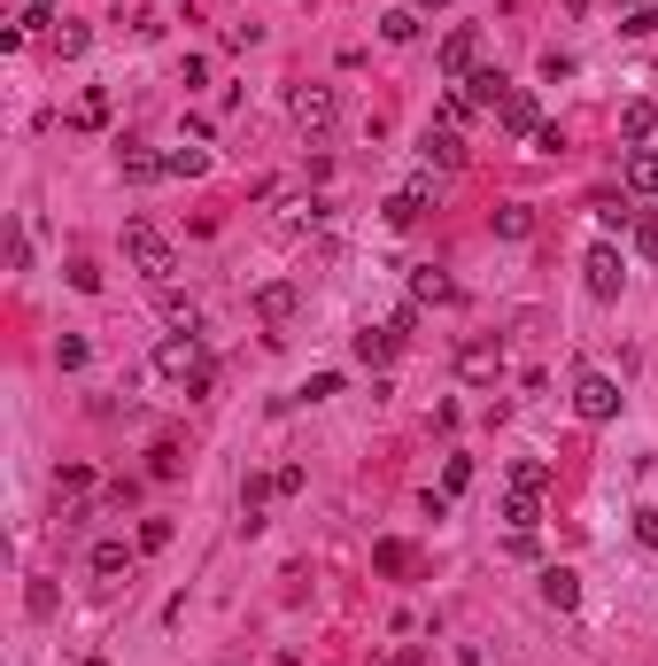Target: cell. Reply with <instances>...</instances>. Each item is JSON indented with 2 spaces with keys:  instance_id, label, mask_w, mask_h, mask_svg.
<instances>
[{
  "instance_id": "2",
  "label": "cell",
  "mask_w": 658,
  "mask_h": 666,
  "mask_svg": "<svg viewBox=\"0 0 658 666\" xmlns=\"http://www.w3.org/2000/svg\"><path fill=\"white\" fill-rule=\"evenodd\" d=\"M124 257H132V272L155 280V287H171V280H179V248L163 240L147 217H124Z\"/></svg>"
},
{
  "instance_id": "46",
  "label": "cell",
  "mask_w": 658,
  "mask_h": 666,
  "mask_svg": "<svg viewBox=\"0 0 658 666\" xmlns=\"http://www.w3.org/2000/svg\"><path fill=\"white\" fill-rule=\"evenodd\" d=\"M627 9H643V0H627Z\"/></svg>"
},
{
  "instance_id": "30",
  "label": "cell",
  "mask_w": 658,
  "mask_h": 666,
  "mask_svg": "<svg viewBox=\"0 0 658 666\" xmlns=\"http://www.w3.org/2000/svg\"><path fill=\"white\" fill-rule=\"evenodd\" d=\"M627 233H635V257H643V264H658V217H643V210H635V225H627Z\"/></svg>"
},
{
  "instance_id": "13",
  "label": "cell",
  "mask_w": 658,
  "mask_h": 666,
  "mask_svg": "<svg viewBox=\"0 0 658 666\" xmlns=\"http://www.w3.org/2000/svg\"><path fill=\"white\" fill-rule=\"evenodd\" d=\"M395 349H403V333H395V325H364V333H357V365H372V372H387Z\"/></svg>"
},
{
  "instance_id": "34",
  "label": "cell",
  "mask_w": 658,
  "mask_h": 666,
  "mask_svg": "<svg viewBox=\"0 0 658 666\" xmlns=\"http://www.w3.org/2000/svg\"><path fill=\"white\" fill-rule=\"evenodd\" d=\"M70 287H77V295H101V264H86V257H70Z\"/></svg>"
},
{
  "instance_id": "10",
  "label": "cell",
  "mask_w": 658,
  "mask_h": 666,
  "mask_svg": "<svg viewBox=\"0 0 658 666\" xmlns=\"http://www.w3.org/2000/svg\"><path fill=\"white\" fill-rule=\"evenodd\" d=\"M497 124H504L512 140H535V132H542V109H535V94H527V86H512V94H504V109H497Z\"/></svg>"
},
{
  "instance_id": "26",
  "label": "cell",
  "mask_w": 658,
  "mask_h": 666,
  "mask_svg": "<svg viewBox=\"0 0 658 666\" xmlns=\"http://www.w3.org/2000/svg\"><path fill=\"white\" fill-rule=\"evenodd\" d=\"M179 465H187L179 442H155V450H147V480H179Z\"/></svg>"
},
{
  "instance_id": "24",
  "label": "cell",
  "mask_w": 658,
  "mask_h": 666,
  "mask_svg": "<svg viewBox=\"0 0 658 666\" xmlns=\"http://www.w3.org/2000/svg\"><path fill=\"white\" fill-rule=\"evenodd\" d=\"M163 171H171V179H202L210 155H202V147H171V155H163Z\"/></svg>"
},
{
  "instance_id": "9",
  "label": "cell",
  "mask_w": 658,
  "mask_h": 666,
  "mask_svg": "<svg viewBox=\"0 0 658 666\" xmlns=\"http://www.w3.org/2000/svg\"><path fill=\"white\" fill-rule=\"evenodd\" d=\"M457 372H465L472 388L504 380V342H465V349H457Z\"/></svg>"
},
{
  "instance_id": "45",
  "label": "cell",
  "mask_w": 658,
  "mask_h": 666,
  "mask_svg": "<svg viewBox=\"0 0 658 666\" xmlns=\"http://www.w3.org/2000/svg\"><path fill=\"white\" fill-rule=\"evenodd\" d=\"M419 9H450V0H419Z\"/></svg>"
},
{
  "instance_id": "5",
  "label": "cell",
  "mask_w": 658,
  "mask_h": 666,
  "mask_svg": "<svg viewBox=\"0 0 658 666\" xmlns=\"http://www.w3.org/2000/svg\"><path fill=\"white\" fill-rule=\"evenodd\" d=\"M620 280H627L620 248H589V257H582V287H589L597 302H620Z\"/></svg>"
},
{
  "instance_id": "15",
  "label": "cell",
  "mask_w": 658,
  "mask_h": 666,
  "mask_svg": "<svg viewBox=\"0 0 658 666\" xmlns=\"http://www.w3.org/2000/svg\"><path fill=\"white\" fill-rule=\"evenodd\" d=\"M256 318L272 325V342H279V325H295V287H287V280H272V287H256Z\"/></svg>"
},
{
  "instance_id": "27",
  "label": "cell",
  "mask_w": 658,
  "mask_h": 666,
  "mask_svg": "<svg viewBox=\"0 0 658 666\" xmlns=\"http://www.w3.org/2000/svg\"><path fill=\"white\" fill-rule=\"evenodd\" d=\"M86 47H94V32H86V24H55V55H62V62H77Z\"/></svg>"
},
{
  "instance_id": "29",
  "label": "cell",
  "mask_w": 658,
  "mask_h": 666,
  "mask_svg": "<svg viewBox=\"0 0 658 666\" xmlns=\"http://www.w3.org/2000/svg\"><path fill=\"white\" fill-rule=\"evenodd\" d=\"M55 496H70V504H77V496H94V465H62Z\"/></svg>"
},
{
  "instance_id": "32",
  "label": "cell",
  "mask_w": 658,
  "mask_h": 666,
  "mask_svg": "<svg viewBox=\"0 0 658 666\" xmlns=\"http://www.w3.org/2000/svg\"><path fill=\"white\" fill-rule=\"evenodd\" d=\"M70 124H86V132H94V124H109V94H86V102L70 109Z\"/></svg>"
},
{
  "instance_id": "28",
  "label": "cell",
  "mask_w": 658,
  "mask_h": 666,
  "mask_svg": "<svg viewBox=\"0 0 658 666\" xmlns=\"http://www.w3.org/2000/svg\"><path fill=\"white\" fill-rule=\"evenodd\" d=\"M86 357H94L86 333H62V342H55V365H62V372H86Z\"/></svg>"
},
{
  "instance_id": "11",
  "label": "cell",
  "mask_w": 658,
  "mask_h": 666,
  "mask_svg": "<svg viewBox=\"0 0 658 666\" xmlns=\"http://www.w3.org/2000/svg\"><path fill=\"white\" fill-rule=\"evenodd\" d=\"M497 520H504L512 535H535V520H542V496H535V488H504V496H497Z\"/></svg>"
},
{
  "instance_id": "12",
  "label": "cell",
  "mask_w": 658,
  "mask_h": 666,
  "mask_svg": "<svg viewBox=\"0 0 658 666\" xmlns=\"http://www.w3.org/2000/svg\"><path fill=\"white\" fill-rule=\"evenodd\" d=\"M272 496H279L272 473H249V480H240V535H256V527H264V504H272Z\"/></svg>"
},
{
  "instance_id": "3",
  "label": "cell",
  "mask_w": 658,
  "mask_h": 666,
  "mask_svg": "<svg viewBox=\"0 0 658 666\" xmlns=\"http://www.w3.org/2000/svg\"><path fill=\"white\" fill-rule=\"evenodd\" d=\"M287 109H295V124L310 132V147H334V117H342L334 86H295V94H287Z\"/></svg>"
},
{
  "instance_id": "6",
  "label": "cell",
  "mask_w": 658,
  "mask_h": 666,
  "mask_svg": "<svg viewBox=\"0 0 658 666\" xmlns=\"http://www.w3.org/2000/svg\"><path fill=\"white\" fill-rule=\"evenodd\" d=\"M434 62H442V78H457V86H465V78L480 70V32H472V24H457V32L442 39V55H434Z\"/></svg>"
},
{
  "instance_id": "4",
  "label": "cell",
  "mask_w": 658,
  "mask_h": 666,
  "mask_svg": "<svg viewBox=\"0 0 658 666\" xmlns=\"http://www.w3.org/2000/svg\"><path fill=\"white\" fill-rule=\"evenodd\" d=\"M573 411H582L589 427L620 419V380H612V372H582V380H573Z\"/></svg>"
},
{
  "instance_id": "43",
  "label": "cell",
  "mask_w": 658,
  "mask_h": 666,
  "mask_svg": "<svg viewBox=\"0 0 658 666\" xmlns=\"http://www.w3.org/2000/svg\"><path fill=\"white\" fill-rule=\"evenodd\" d=\"M24 9H39V16H55V0H24Z\"/></svg>"
},
{
  "instance_id": "7",
  "label": "cell",
  "mask_w": 658,
  "mask_h": 666,
  "mask_svg": "<svg viewBox=\"0 0 658 666\" xmlns=\"http://www.w3.org/2000/svg\"><path fill=\"white\" fill-rule=\"evenodd\" d=\"M132 566H140V543H94L86 550V573L94 581H132Z\"/></svg>"
},
{
  "instance_id": "37",
  "label": "cell",
  "mask_w": 658,
  "mask_h": 666,
  "mask_svg": "<svg viewBox=\"0 0 658 666\" xmlns=\"http://www.w3.org/2000/svg\"><path fill=\"white\" fill-rule=\"evenodd\" d=\"M597 225H605V233H620V225H635V210H627V202H612V194H605V202H597Z\"/></svg>"
},
{
  "instance_id": "38",
  "label": "cell",
  "mask_w": 658,
  "mask_h": 666,
  "mask_svg": "<svg viewBox=\"0 0 658 666\" xmlns=\"http://www.w3.org/2000/svg\"><path fill=\"white\" fill-rule=\"evenodd\" d=\"M457 488H472V457H450L442 465V496H457Z\"/></svg>"
},
{
  "instance_id": "25",
  "label": "cell",
  "mask_w": 658,
  "mask_h": 666,
  "mask_svg": "<svg viewBox=\"0 0 658 666\" xmlns=\"http://www.w3.org/2000/svg\"><path fill=\"white\" fill-rule=\"evenodd\" d=\"M497 233H504V240H527V233H535V210H527V202H504V210H497Z\"/></svg>"
},
{
  "instance_id": "35",
  "label": "cell",
  "mask_w": 658,
  "mask_h": 666,
  "mask_svg": "<svg viewBox=\"0 0 658 666\" xmlns=\"http://www.w3.org/2000/svg\"><path fill=\"white\" fill-rule=\"evenodd\" d=\"M101 504H109V512H132V504H140V480H109Z\"/></svg>"
},
{
  "instance_id": "22",
  "label": "cell",
  "mask_w": 658,
  "mask_h": 666,
  "mask_svg": "<svg viewBox=\"0 0 658 666\" xmlns=\"http://www.w3.org/2000/svg\"><path fill=\"white\" fill-rule=\"evenodd\" d=\"M124 179H132V187H155V179H171V171H163V155H147V147H124Z\"/></svg>"
},
{
  "instance_id": "41",
  "label": "cell",
  "mask_w": 658,
  "mask_h": 666,
  "mask_svg": "<svg viewBox=\"0 0 658 666\" xmlns=\"http://www.w3.org/2000/svg\"><path fill=\"white\" fill-rule=\"evenodd\" d=\"M635 543H643V550H658V504H643V512H635Z\"/></svg>"
},
{
  "instance_id": "8",
  "label": "cell",
  "mask_w": 658,
  "mask_h": 666,
  "mask_svg": "<svg viewBox=\"0 0 658 666\" xmlns=\"http://www.w3.org/2000/svg\"><path fill=\"white\" fill-rule=\"evenodd\" d=\"M427 202H434V179H410V187H395V194H387V225H395V233H410V225L427 217Z\"/></svg>"
},
{
  "instance_id": "18",
  "label": "cell",
  "mask_w": 658,
  "mask_h": 666,
  "mask_svg": "<svg viewBox=\"0 0 658 666\" xmlns=\"http://www.w3.org/2000/svg\"><path fill=\"white\" fill-rule=\"evenodd\" d=\"M465 94H472V109H504L512 86H504V70H472V78H465Z\"/></svg>"
},
{
  "instance_id": "31",
  "label": "cell",
  "mask_w": 658,
  "mask_h": 666,
  "mask_svg": "<svg viewBox=\"0 0 658 666\" xmlns=\"http://www.w3.org/2000/svg\"><path fill=\"white\" fill-rule=\"evenodd\" d=\"M512 488H535V496H550V465H535V457H519V465H512Z\"/></svg>"
},
{
  "instance_id": "39",
  "label": "cell",
  "mask_w": 658,
  "mask_h": 666,
  "mask_svg": "<svg viewBox=\"0 0 658 666\" xmlns=\"http://www.w3.org/2000/svg\"><path fill=\"white\" fill-rule=\"evenodd\" d=\"M140 550H171V520H140Z\"/></svg>"
},
{
  "instance_id": "44",
  "label": "cell",
  "mask_w": 658,
  "mask_h": 666,
  "mask_svg": "<svg viewBox=\"0 0 658 666\" xmlns=\"http://www.w3.org/2000/svg\"><path fill=\"white\" fill-rule=\"evenodd\" d=\"M565 9H573V16H582V9H589V0H565Z\"/></svg>"
},
{
  "instance_id": "1",
  "label": "cell",
  "mask_w": 658,
  "mask_h": 666,
  "mask_svg": "<svg viewBox=\"0 0 658 666\" xmlns=\"http://www.w3.org/2000/svg\"><path fill=\"white\" fill-rule=\"evenodd\" d=\"M155 372L179 380L187 395H210V388H217V365H210V349H202V333H163V342H155Z\"/></svg>"
},
{
  "instance_id": "20",
  "label": "cell",
  "mask_w": 658,
  "mask_h": 666,
  "mask_svg": "<svg viewBox=\"0 0 658 666\" xmlns=\"http://www.w3.org/2000/svg\"><path fill=\"white\" fill-rule=\"evenodd\" d=\"M650 124H658V102H643V94L620 102V132H627V140H650Z\"/></svg>"
},
{
  "instance_id": "16",
  "label": "cell",
  "mask_w": 658,
  "mask_h": 666,
  "mask_svg": "<svg viewBox=\"0 0 658 666\" xmlns=\"http://www.w3.org/2000/svg\"><path fill=\"white\" fill-rule=\"evenodd\" d=\"M419 155H427V171H457V163H465V140L442 124V132H427V147H419Z\"/></svg>"
},
{
  "instance_id": "17",
  "label": "cell",
  "mask_w": 658,
  "mask_h": 666,
  "mask_svg": "<svg viewBox=\"0 0 658 666\" xmlns=\"http://www.w3.org/2000/svg\"><path fill=\"white\" fill-rule=\"evenodd\" d=\"M410 302H457V287H450V272H434V264H419V272H410Z\"/></svg>"
},
{
  "instance_id": "42",
  "label": "cell",
  "mask_w": 658,
  "mask_h": 666,
  "mask_svg": "<svg viewBox=\"0 0 658 666\" xmlns=\"http://www.w3.org/2000/svg\"><path fill=\"white\" fill-rule=\"evenodd\" d=\"M380 666H434L427 651H395V658H380Z\"/></svg>"
},
{
  "instance_id": "36",
  "label": "cell",
  "mask_w": 658,
  "mask_h": 666,
  "mask_svg": "<svg viewBox=\"0 0 658 666\" xmlns=\"http://www.w3.org/2000/svg\"><path fill=\"white\" fill-rule=\"evenodd\" d=\"M442 124H450V132L472 124V94H442Z\"/></svg>"
},
{
  "instance_id": "23",
  "label": "cell",
  "mask_w": 658,
  "mask_h": 666,
  "mask_svg": "<svg viewBox=\"0 0 658 666\" xmlns=\"http://www.w3.org/2000/svg\"><path fill=\"white\" fill-rule=\"evenodd\" d=\"M380 39L410 47V39H419V9H387V16H380Z\"/></svg>"
},
{
  "instance_id": "33",
  "label": "cell",
  "mask_w": 658,
  "mask_h": 666,
  "mask_svg": "<svg viewBox=\"0 0 658 666\" xmlns=\"http://www.w3.org/2000/svg\"><path fill=\"white\" fill-rule=\"evenodd\" d=\"M24 613H32V620H55V581H32V590H24Z\"/></svg>"
},
{
  "instance_id": "19",
  "label": "cell",
  "mask_w": 658,
  "mask_h": 666,
  "mask_svg": "<svg viewBox=\"0 0 658 666\" xmlns=\"http://www.w3.org/2000/svg\"><path fill=\"white\" fill-rule=\"evenodd\" d=\"M627 194H658V155L650 147H627Z\"/></svg>"
},
{
  "instance_id": "47",
  "label": "cell",
  "mask_w": 658,
  "mask_h": 666,
  "mask_svg": "<svg viewBox=\"0 0 658 666\" xmlns=\"http://www.w3.org/2000/svg\"><path fill=\"white\" fill-rule=\"evenodd\" d=\"M94 666H109V658H94Z\"/></svg>"
},
{
  "instance_id": "14",
  "label": "cell",
  "mask_w": 658,
  "mask_h": 666,
  "mask_svg": "<svg viewBox=\"0 0 658 666\" xmlns=\"http://www.w3.org/2000/svg\"><path fill=\"white\" fill-rule=\"evenodd\" d=\"M542 605L573 613V605H582V573H573V566H542Z\"/></svg>"
},
{
  "instance_id": "21",
  "label": "cell",
  "mask_w": 658,
  "mask_h": 666,
  "mask_svg": "<svg viewBox=\"0 0 658 666\" xmlns=\"http://www.w3.org/2000/svg\"><path fill=\"white\" fill-rule=\"evenodd\" d=\"M372 573H410V543L403 535H380L372 543Z\"/></svg>"
},
{
  "instance_id": "40",
  "label": "cell",
  "mask_w": 658,
  "mask_h": 666,
  "mask_svg": "<svg viewBox=\"0 0 658 666\" xmlns=\"http://www.w3.org/2000/svg\"><path fill=\"white\" fill-rule=\"evenodd\" d=\"M620 32H627V39H650V32H658V9H627V24H620Z\"/></svg>"
}]
</instances>
